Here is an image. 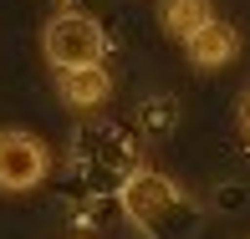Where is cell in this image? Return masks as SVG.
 I'll use <instances>...</instances> for the list:
<instances>
[{"mask_svg": "<svg viewBox=\"0 0 250 239\" xmlns=\"http://www.w3.org/2000/svg\"><path fill=\"white\" fill-rule=\"evenodd\" d=\"M118 203L148 239H179L194 224V209H189L184 188L174 178H164L158 168H133L128 184L118 188Z\"/></svg>", "mask_w": 250, "mask_h": 239, "instance_id": "1", "label": "cell"}, {"mask_svg": "<svg viewBox=\"0 0 250 239\" xmlns=\"http://www.w3.org/2000/svg\"><path fill=\"white\" fill-rule=\"evenodd\" d=\"M41 51H46V61L56 66V72L102 66L107 36H102V26L92 16H82V10H56V16L46 20V31H41Z\"/></svg>", "mask_w": 250, "mask_h": 239, "instance_id": "2", "label": "cell"}, {"mask_svg": "<svg viewBox=\"0 0 250 239\" xmlns=\"http://www.w3.org/2000/svg\"><path fill=\"white\" fill-rule=\"evenodd\" d=\"M72 163L87 178H118V184H128V173L138 168V147H133V138L118 122H87L72 143Z\"/></svg>", "mask_w": 250, "mask_h": 239, "instance_id": "3", "label": "cell"}, {"mask_svg": "<svg viewBox=\"0 0 250 239\" xmlns=\"http://www.w3.org/2000/svg\"><path fill=\"white\" fill-rule=\"evenodd\" d=\"M51 173V153L36 132L21 128H0V188L5 193H26L36 184H46Z\"/></svg>", "mask_w": 250, "mask_h": 239, "instance_id": "4", "label": "cell"}, {"mask_svg": "<svg viewBox=\"0 0 250 239\" xmlns=\"http://www.w3.org/2000/svg\"><path fill=\"white\" fill-rule=\"evenodd\" d=\"M184 51H189V61L204 66V72H214V66H225V61H235V51H240V31L230 26V20H204V26L194 31V36L184 41Z\"/></svg>", "mask_w": 250, "mask_h": 239, "instance_id": "5", "label": "cell"}, {"mask_svg": "<svg viewBox=\"0 0 250 239\" xmlns=\"http://www.w3.org/2000/svg\"><path fill=\"white\" fill-rule=\"evenodd\" d=\"M112 97V76L107 66H77V72H62V102L72 112H92Z\"/></svg>", "mask_w": 250, "mask_h": 239, "instance_id": "6", "label": "cell"}, {"mask_svg": "<svg viewBox=\"0 0 250 239\" xmlns=\"http://www.w3.org/2000/svg\"><path fill=\"white\" fill-rule=\"evenodd\" d=\"M158 20H164L168 36L189 41L204 20H214V5H209V0H158Z\"/></svg>", "mask_w": 250, "mask_h": 239, "instance_id": "7", "label": "cell"}, {"mask_svg": "<svg viewBox=\"0 0 250 239\" xmlns=\"http://www.w3.org/2000/svg\"><path fill=\"white\" fill-rule=\"evenodd\" d=\"M174 122H179V102H174V97H148V102L138 107V128L148 132V138H168Z\"/></svg>", "mask_w": 250, "mask_h": 239, "instance_id": "8", "label": "cell"}, {"mask_svg": "<svg viewBox=\"0 0 250 239\" xmlns=\"http://www.w3.org/2000/svg\"><path fill=\"white\" fill-rule=\"evenodd\" d=\"M240 132H245V143H250V87H245V97H240Z\"/></svg>", "mask_w": 250, "mask_h": 239, "instance_id": "9", "label": "cell"}]
</instances>
